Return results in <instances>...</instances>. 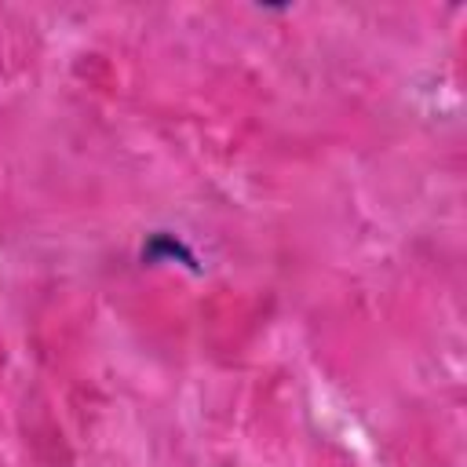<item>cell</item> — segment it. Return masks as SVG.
<instances>
[{
    "mask_svg": "<svg viewBox=\"0 0 467 467\" xmlns=\"http://www.w3.org/2000/svg\"><path fill=\"white\" fill-rule=\"evenodd\" d=\"M164 259H182L190 270H197V255H193L179 237H171V234H164V230H157V234L142 244V263H164Z\"/></svg>",
    "mask_w": 467,
    "mask_h": 467,
    "instance_id": "cell-1",
    "label": "cell"
}]
</instances>
